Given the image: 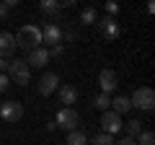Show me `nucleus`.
<instances>
[{
    "instance_id": "f257e3e1",
    "label": "nucleus",
    "mask_w": 155,
    "mask_h": 145,
    "mask_svg": "<svg viewBox=\"0 0 155 145\" xmlns=\"http://www.w3.org/2000/svg\"><path fill=\"white\" fill-rule=\"evenodd\" d=\"M13 39H16V47L31 52V49H36V47H41V29L34 26V23H26V26L18 29V34Z\"/></svg>"
},
{
    "instance_id": "f03ea898",
    "label": "nucleus",
    "mask_w": 155,
    "mask_h": 145,
    "mask_svg": "<svg viewBox=\"0 0 155 145\" xmlns=\"http://www.w3.org/2000/svg\"><path fill=\"white\" fill-rule=\"evenodd\" d=\"M8 80H13L16 86H28L31 80V67L26 65V60H8V70H5Z\"/></svg>"
},
{
    "instance_id": "7ed1b4c3",
    "label": "nucleus",
    "mask_w": 155,
    "mask_h": 145,
    "mask_svg": "<svg viewBox=\"0 0 155 145\" xmlns=\"http://www.w3.org/2000/svg\"><path fill=\"white\" fill-rule=\"evenodd\" d=\"M54 124L62 127L65 132H75L80 127V114L75 109H70V106H62L60 112H57V117H54Z\"/></svg>"
},
{
    "instance_id": "20e7f679",
    "label": "nucleus",
    "mask_w": 155,
    "mask_h": 145,
    "mask_svg": "<svg viewBox=\"0 0 155 145\" xmlns=\"http://www.w3.org/2000/svg\"><path fill=\"white\" fill-rule=\"evenodd\" d=\"M132 109H142V112H153L155 106V91L147 88V86H142V88H137L132 93Z\"/></svg>"
},
{
    "instance_id": "39448f33",
    "label": "nucleus",
    "mask_w": 155,
    "mask_h": 145,
    "mask_svg": "<svg viewBox=\"0 0 155 145\" xmlns=\"http://www.w3.org/2000/svg\"><path fill=\"white\" fill-rule=\"evenodd\" d=\"M0 117L5 119V122L16 124L18 119L23 117V104L21 101H3V104H0Z\"/></svg>"
},
{
    "instance_id": "423d86ee",
    "label": "nucleus",
    "mask_w": 155,
    "mask_h": 145,
    "mask_svg": "<svg viewBox=\"0 0 155 145\" xmlns=\"http://www.w3.org/2000/svg\"><path fill=\"white\" fill-rule=\"evenodd\" d=\"M98 29L101 34H104V39H119V34H122V26H119V21H116L114 16H101L98 18Z\"/></svg>"
},
{
    "instance_id": "0eeeda50",
    "label": "nucleus",
    "mask_w": 155,
    "mask_h": 145,
    "mask_svg": "<svg viewBox=\"0 0 155 145\" xmlns=\"http://www.w3.org/2000/svg\"><path fill=\"white\" fill-rule=\"evenodd\" d=\"M62 42V29L57 26V23H49L47 21L44 26H41V44H47L52 49V47H57Z\"/></svg>"
},
{
    "instance_id": "6e6552de",
    "label": "nucleus",
    "mask_w": 155,
    "mask_h": 145,
    "mask_svg": "<svg viewBox=\"0 0 155 145\" xmlns=\"http://www.w3.org/2000/svg\"><path fill=\"white\" fill-rule=\"evenodd\" d=\"M101 132H106V135H111L114 137L116 132H122L124 130V124H122V117L119 114H114V112H104V117H101Z\"/></svg>"
},
{
    "instance_id": "1a4fd4ad",
    "label": "nucleus",
    "mask_w": 155,
    "mask_h": 145,
    "mask_svg": "<svg viewBox=\"0 0 155 145\" xmlns=\"http://www.w3.org/2000/svg\"><path fill=\"white\" fill-rule=\"evenodd\" d=\"M98 86H101V93H114L116 86H119V75H116L114 70H109V67H104V70L98 72Z\"/></svg>"
},
{
    "instance_id": "9d476101",
    "label": "nucleus",
    "mask_w": 155,
    "mask_h": 145,
    "mask_svg": "<svg viewBox=\"0 0 155 145\" xmlns=\"http://www.w3.org/2000/svg\"><path fill=\"white\" fill-rule=\"evenodd\" d=\"M57 86H60V75H57V72H44V75L39 78V83H36V91L41 96H52L57 91Z\"/></svg>"
},
{
    "instance_id": "9b49d317",
    "label": "nucleus",
    "mask_w": 155,
    "mask_h": 145,
    "mask_svg": "<svg viewBox=\"0 0 155 145\" xmlns=\"http://www.w3.org/2000/svg\"><path fill=\"white\" fill-rule=\"evenodd\" d=\"M47 62H49V49L47 47H36V49H31L28 52V57H26V65L28 67H44Z\"/></svg>"
},
{
    "instance_id": "f8f14e48",
    "label": "nucleus",
    "mask_w": 155,
    "mask_h": 145,
    "mask_svg": "<svg viewBox=\"0 0 155 145\" xmlns=\"http://www.w3.org/2000/svg\"><path fill=\"white\" fill-rule=\"evenodd\" d=\"M39 11L52 18L49 23H54L57 18H60V13H62V3H57V0H41V3H39Z\"/></svg>"
},
{
    "instance_id": "ddd939ff",
    "label": "nucleus",
    "mask_w": 155,
    "mask_h": 145,
    "mask_svg": "<svg viewBox=\"0 0 155 145\" xmlns=\"http://www.w3.org/2000/svg\"><path fill=\"white\" fill-rule=\"evenodd\" d=\"M13 52H16V39H13V34L0 31V57H3V60H8Z\"/></svg>"
},
{
    "instance_id": "4468645a",
    "label": "nucleus",
    "mask_w": 155,
    "mask_h": 145,
    "mask_svg": "<svg viewBox=\"0 0 155 145\" xmlns=\"http://www.w3.org/2000/svg\"><path fill=\"white\" fill-rule=\"evenodd\" d=\"M60 101L72 109V104H78V88H75V86H70V83L60 86Z\"/></svg>"
},
{
    "instance_id": "2eb2a0df",
    "label": "nucleus",
    "mask_w": 155,
    "mask_h": 145,
    "mask_svg": "<svg viewBox=\"0 0 155 145\" xmlns=\"http://www.w3.org/2000/svg\"><path fill=\"white\" fill-rule=\"evenodd\" d=\"M111 106H114L111 112L119 114V117H122V114H127V112H132V101H129L127 96H116V99H111Z\"/></svg>"
},
{
    "instance_id": "dca6fc26",
    "label": "nucleus",
    "mask_w": 155,
    "mask_h": 145,
    "mask_svg": "<svg viewBox=\"0 0 155 145\" xmlns=\"http://www.w3.org/2000/svg\"><path fill=\"white\" fill-rule=\"evenodd\" d=\"M67 145H88V135H85L83 130L67 132Z\"/></svg>"
},
{
    "instance_id": "f3484780",
    "label": "nucleus",
    "mask_w": 155,
    "mask_h": 145,
    "mask_svg": "<svg viewBox=\"0 0 155 145\" xmlns=\"http://www.w3.org/2000/svg\"><path fill=\"white\" fill-rule=\"evenodd\" d=\"M98 21V13H96V8H83V13H80V23L83 26H91V23Z\"/></svg>"
},
{
    "instance_id": "a211bd4d",
    "label": "nucleus",
    "mask_w": 155,
    "mask_h": 145,
    "mask_svg": "<svg viewBox=\"0 0 155 145\" xmlns=\"http://www.w3.org/2000/svg\"><path fill=\"white\" fill-rule=\"evenodd\" d=\"M124 130H127V137L137 140V135L142 132V122H140V119H132V122H127V124H124Z\"/></svg>"
},
{
    "instance_id": "6ab92c4d",
    "label": "nucleus",
    "mask_w": 155,
    "mask_h": 145,
    "mask_svg": "<svg viewBox=\"0 0 155 145\" xmlns=\"http://www.w3.org/2000/svg\"><path fill=\"white\" fill-rule=\"evenodd\" d=\"M91 143H93V145H114V137L106 135V132H96L93 137H91Z\"/></svg>"
},
{
    "instance_id": "aec40b11",
    "label": "nucleus",
    "mask_w": 155,
    "mask_h": 145,
    "mask_svg": "<svg viewBox=\"0 0 155 145\" xmlns=\"http://www.w3.org/2000/svg\"><path fill=\"white\" fill-rule=\"evenodd\" d=\"M137 145H155V132L142 130V132L137 135Z\"/></svg>"
},
{
    "instance_id": "412c9836",
    "label": "nucleus",
    "mask_w": 155,
    "mask_h": 145,
    "mask_svg": "<svg viewBox=\"0 0 155 145\" xmlns=\"http://www.w3.org/2000/svg\"><path fill=\"white\" fill-rule=\"evenodd\" d=\"M96 109H104V112H106V109H109V106H111V96L109 93H98V96H96Z\"/></svg>"
},
{
    "instance_id": "4be33fe9",
    "label": "nucleus",
    "mask_w": 155,
    "mask_h": 145,
    "mask_svg": "<svg viewBox=\"0 0 155 145\" xmlns=\"http://www.w3.org/2000/svg\"><path fill=\"white\" fill-rule=\"evenodd\" d=\"M8 88H11V80H8L5 72H0V93H5Z\"/></svg>"
},
{
    "instance_id": "5701e85b",
    "label": "nucleus",
    "mask_w": 155,
    "mask_h": 145,
    "mask_svg": "<svg viewBox=\"0 0 155 145\" xmlns=\"http://www.w3.org/2000/svg\"><path fill=\"white\" fill-rule=\"evenodd\" d=\"M106 13H109V16L119 13V3H114V0H111V3H106Z\"/></svg>"
},
{
    "instance_id": "b1692460",
    "label": "nucleus",
    "mask_w": 155,
    "mask_h": 145,
    "mask_svg": "<svg viewBox=\"0 0 155 145\" xmlns=\"http://www.w3.org/2000/svg\"><path fill=\"white\" fill-rule=\"evenodd\" d=\"M114 145H137V140H132V137H119V140H114Z\"/></svg>"
},
{
    "instance_id": "393cba45",
    "label": "nucleus",
    "mask_w": 155,
    "mask_h": 145,
    "mask_svg": "<svg viewBox=\"0 0 155 145\" xmlns=\"http://www.w3.org/2000/svg\"><path fill=\"white\" fill-rule=\"evenodd\" d=\"M62 52H65V49H62V44H57V47H52V49H49V57H60Z\"/></svg>"
},
{
    "instance_id": "a878e982",
    "label": "nucleus",
    "mask_w": 155,
    "mask_h": 145,
    "mask_svg": "<svg viewBox=\"0 0 155 145\" xmlns=\"http://www.w3.org/2000/svg\"><path fill=\"white\" fill-rule=\"evenodd\" d=\"M8 13H11V11H8V8L0 3V18H8Z\"/></svg>"
},
{
    "instance_id": "bb28decb",
    "label": "nucleus",
    "mask_w": 155,
    "mask_h": 145,
    "mask_svg": "<svg viewBox=\"0 0 155 145\" xmlns=\"http://www.w3.org/2000/svg\"><path fill=\"white\" fill-rule=\"evenodd\" d=\"M8 70V60H3V57H0V72H5Z\"/></svg>"
}]
</instances>
